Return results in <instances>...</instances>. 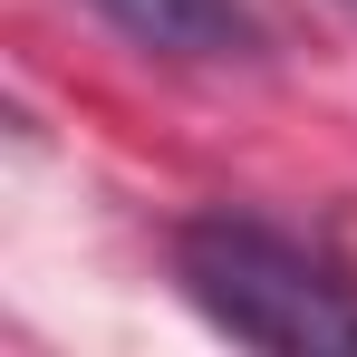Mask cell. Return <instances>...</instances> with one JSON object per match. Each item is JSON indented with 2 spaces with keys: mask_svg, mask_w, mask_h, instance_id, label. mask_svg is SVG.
<instances>
[{
  "mask_svg": "<svg viewBox=\"0 0 357 357\" xmlns=\"http://www.w3.org/2000/svg\"><path fill=\"white\" fill-rule=\"evenodd\" d=\"M174 271L193 309L213 328H232L241 348L280 357H357V280L338 261H319L309 241L271 232L251 213H203L174 232Z\"/></svg>",
  "mask_w": 357,
  "mask_h": 357,
  "instance_id": "cell-1",
  "label": "cell"
},
{
  "mask_svg": "<svg viewBox=\"0 0 357 357\" xmlns=\"http://www.w3.org/2000/svg\"><path fill=\"white\" fill-rule=\"evenodd\" d=\"M87 10H107L135 49H165V59H241L251 49L241 0H87Z\"/></svg>",
  "mask_w": 357,
  "mask_h": 357,
  "instance_id": "cell-2",
  "label": "cell"
}]
</instances>
